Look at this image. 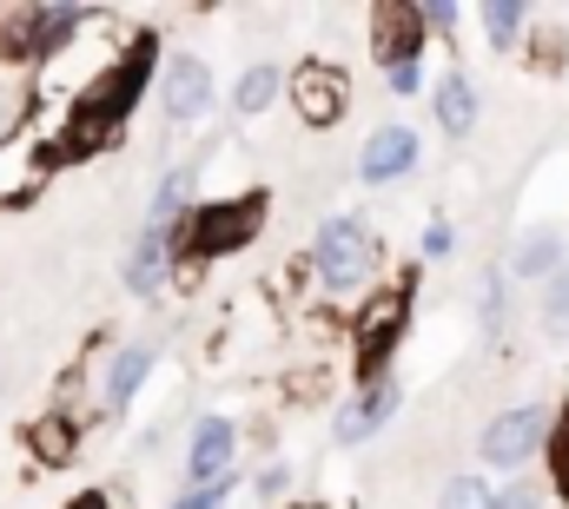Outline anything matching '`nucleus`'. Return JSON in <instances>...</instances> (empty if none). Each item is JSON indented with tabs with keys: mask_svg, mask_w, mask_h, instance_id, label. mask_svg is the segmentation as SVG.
Returning a JSON list of instances; mask_svg holds the SVG:
<instances>
[{
	"mask_svg": "<svg viewBox=\"0 0 569 509\" xmlns=\"http://www.w3.org/2000/svg\"><path fill=\"white\" fill-rule=\"evenodd\" d=\"M152 378V345H127L113 365H107V383H100V403L107 410H127L133 403V390Z\"/></svg>",
	"mask_w": 569,
	"mask_h": 509,
	"instance_id": "16",
	"label": "nucleus"
},
{
	"mask_svg": "<svg viewBox=\"0 0 569 509\" xmlns=\"http://www.w3.org/2000/svg\"><path fill=\"white\" fill-rule=\"evenodd\" d=\"M537 325H543V338H550V345H563V338H569V265L543 285V311H537Z\"/></svg>",
	"mask_w": 569,
	"mask_h": 509,
	"instance_id": "24",
	"label": "nucleus"
},
{
	"mask_svg": "<svg viewBox=\"0 0 569 509\" xmlns=\"http://www.w3.org/2000/svg\"><path fill=\"white\" fill-rule=\"evenodd\" d=\"M172 509H226V483H212V490H192V497H179Z\"/></svg>",
	"mask_w": 569,
	"mask_h": 509,
	"instance_id": "29",
	"label": "nucleus"
},
{
	"mask_svg": "<svg viewBox=\"0 0 569 509\" xmlns=\"http://www.w3.org/2000/svg\"><path fill=\"white\" fill-rule=\"evenodd\" d=\"M152 67H159V33H127V47L93 73L80 80V93L67 100V120H60V146H67V166L100 152L113 132L133 120V107L152 87Z\"/></svg>",
	"mask_w": 569,
	"mask_h": 509,
	"instance_id": "1",
	"label": "nucleus"
},
{
	"mask_svg": "<svg viewBox=\"0 0 569 509\" xmlns=\"http://www.w3.org/2000/svg\"><path fill=\"white\" fill-rule=\"evenodd\" d=\"M437 509H497V490H490V477H483V470H463V477H450V483H443Z\"/></svg>",
	"mask_w": 569,
	"mask_h": 509,
	"instance_id": "23",
	"label": "nucleus"
},
{
	"mask_svg": "<svg viewBox=\"0 0 569 509\" xmlns=\"http://www.w3.org/2000/svg\"><path fill=\"white\" fill-rule=\"evenodd\" d=\"M425 7L418 0H378L371 7V60L385 67V73H398V67H425Z\"/></svg>",
	"mask_w": 569,
	"mask_h": 509,
	"instance_id": "8",
	"label": "nucleus"
},
{
	"mask_svg": "<svg viewBox=\"0 0 569 509\" xmlns=\"http://www.w3.org/2000/svg\"><path fill=\"white\" fill-rule=\"evenodd\" d=\"M430 107H437V127L450 132V139H463V132L477 127V87L463 73H443L437 93H430Z\"/></svg>",
	"mask_w": 569,
	"mask_h": 509,
	"instance_id": "18",
	"label": "nucleus"
},
{
	"mask_svg": "<svg viewBox=\"0 0 569 509\" xmlns=\"http://www.w3.org/2000/svg\"><path fill=\"white\" fill-rule=\"evenodd\" d=\"M385 80H391V93H405V100H411V93L425 87V67H398V73H385Z\"/></svg>",
	"mask_w": 569,
	"mask_h": 509,
	"instance_id": "30",
	"label": "nucleus"
},
{
	"mask_svg": "<svg viewBox=\"0 0 569 509\" xmlns=\"http://www.w3.org/2000/svg\"><path fill=\"white\" fill-rule=\"evenodd\" d=\"M40 20H47V0L0 7V67H27V60H40Z\"/></svg>",
	"mask_w": 569,
	"mask_h": 509,
	"instance_id": "13",
	"label": "nucleus"
},
{
	"mask_svg": "<svg viewBox=\"0 0 569 509\" xmlns=\"http://www.w3.org/2000/svg\"><path fill=\"white\" fill-rule=\"evenodd\" d=\"M284 477H291V470H279V463H272V470H259V497H279Z\"/></svg>",
	"mask_w": 569,
	"mask_h": 509,
	"instance_id": "32",
	"label": "nucleus"
},
{
	"mask_svg": "<svg viewBox=\"0 0 569 509\" xmlns=\"http://www.w3.org/2000/svg\"><path fill=\"white\" fill-rule=\"evenodd\" d=\"M418 152H425V139L411 127H378L365 139V152H358V179L365 186H391V179H405L418 166Z\"/></svg>",
	"mask_w": 569,
	"mask_h": 509,
	"instance_id": "11",
	"label": "nucleus"
},
{
	"mask_svg": "<svg viewBox=\"0 0 569 509\" xmlns=\"http://www.w3.org/2000/svg\"><path fill=\"white\" fill-rule=\"evenodd\" d=\"M477 318H483V331H497V325H503V278H497V271L483 278V311H477Z\"/></svg>",
	"mask_w": 569,
	"mask_h": 509,
	"instance_id": "25",
	"label": "nucleus"
},
{
	"mask_svg": "<svg viewBox=\"0 0 569 509\" xmlns=\"http://www.w3.org/2000/svg\"><path fill=\"white\" fill-rule=\"evenodd\" d=\"M279 93H284V73L272 67V60H259V67H246V73H239V87H232V107L252 120V113L279 107Z\"/></svg>",
	"mask_w": 569,
	"mask_h": 509,
	"instance_id": "19",
	"label": "nucleus"
},
{
	"mask_svg": "<svg viewBox=\"0 0 569 509\" xmlns=\"http://www.w3.org/2000/svg\"><path fill=\"white\" fill-rule=\"evenodd\" d=\"M284 100H291V113L311 132H331L351 113V73L331 67V60H298L291 80H284Z\"/></svg>",
	"mask_w": 569,
	"mask_h": 509,
	"instance_id": "6",
	"label": "nucleus"
},
{
	"mask_svg": "<svg viewBox=\"0 0 569 509\" xmlns=\"http://www.w3.org/2000/svg\"><path fill=\"white\" fill-rule=\"evenodd\" d=\"M291 509H325V503H291Z\"/></svg>",
	"mask_w": 569,
	"mask_h": 509,
	"instance_id": "34",
	"label": "nucleus"
},
{
	"mask_svg": "<svg viewBox=\"0 0 569 509\" xmlns=\"http://www.w3.org/2000/svg\"><path fill=\"white\" fill-rule=\"evenodd\" d=\"M477 20H483V33H490L497 53H517V40H523V27H530V7H523V0H490Z\"/></svg>",
	"mask_w": 569,
	"mask_h": 509,
	"instance_id": "20",
	"label": "nucleus"
},
{
	"mask_svg": "<svg viewBox=\"0 0 569 509\" xmlns=\"http://www.w3.org/2000/svg\"><path fill=\"white\" fill-rule=\"evenodd\" d=\"M411 298H418V271H405L385 291H371L365 311L351 318V378H358V390L391 378V358H398V345L411 331Z\"/></svg>",
	"mask_w": 569,
	"mask_h": 509,
	"instance_id": "3",
	"label": "nucleus"
},
{
	"mask_svg": "<svg viewBox=\"0 0 569 509\" xmlns=\"http://www.w3.org/2000/svg\"><path fill=\"white\" fill-rule=\"evenodd\" d=\"M311 271H318V285L325 291H358V285H371V271H378V232L365 226V219H325L318 226V239H311Z\"/></svg>",
	"mask_w": 569,
	"mask_h": 509,
	"instance_id": "5",
	"label": "nucleus"
},
{
	"mask_svg": "<svg viewBox=\"0 0 569 509\" xmlns=\"http://www.w3.org/2000/svg\"><path fill=\"white\" fill-rule=\"evenodd\" d=\"M192 192H199V166H172V172L152 186V226H159V232L186 226V212H192Z\"/></svg>",
	"mask_w": 569,
	"mask_h": 509,
	"instance_id": "17",
	"label": "nucleus"
},
{
	"mask_svg": "<svg viewBox=\"0 0 569 509\" xmlns=\"http://www.w3.org/2000/svg\"><path fill=\"white\" fill-rule=\"evenodd\" d=\"M398 403H405V390H398V378L371 383V390H358L345 410H338V423H331V437L338 443H365V437H378L391 417H398Z\"/></svg>",
	"mask_w": 569,
	"mask_h": 509,
	"instance_id": "12",
	"label": "nucleus"
},
{
	"mask_svg": "<svg viewBox=\"0 0 569 509\" xmlns=\"http://www.w3.org/2000/svg\"><path fill=\"white\" fill-rule=\"evenodd\" d=\"M450 252H457V232H450V226L437 219V226L425 232V258H450Z\"/></svg>",
	"mask_w": 569,
	"mask_h": 509,
	"instance_id": "28",
	"label": "nucleus"
},
{
	"mask_svg": "<svg viewBox=\"0 0 569 509\" xmlns=\"http://www.w3.org/2000/svg\"><path fill=\"white\" fill-rule=\"evenodd\" d=\"M60 166H67L60 127H40V113L27 107V113H20V127L0 139V212L33 206V199L53 186V172H60Z\"/></svg>",
	"mask_w": 569,
	"mask_h": 509,
	"instance_id": "4",
	"label": "nucleus"
},
{
	"mask_svg": "<svg viewBox=\"0 0 569 509\" xmlns=\"http://www.w3.org/2000/svg\"><path fill=\"white\" fill-rule=\"evenodd\" d=\"M497 509H543V497H537L530 483H517V490H503V497H497Z\"/></svg>",
	"mask_w": 569,
	"mask_h": 509,
	"instance_id": "31",
	"label": "nucleus"
},
{
	"mask_svg": "<svg viewBox=\"0 0 569 509\" xmlns=\"http://www.w3.org/2000/svg\"><path fill=\"white\" fill-rule=\"evenodd\" d=\"M73 437H80V417H67V410H53V417H40V423L27 430V443H33V457H47V463H67V457H73Z\"/></svg>",
	"mask_w": 569,
	"mask_h": 509,
	"instance_id": "21",
	"label": "nucleus"
},
{
	"mask_svg": "<svg viewBox=\"0 0 569 509\" xmlns=\"http://www.w3.org/2000/svg\"><path fill=\"white\" fill-rule=\"evenodd\" d=\"M159 100H166V120H206L212 113V67L199 53H172L159 73Z\"/></svg>",
	"mask_w": 569,
	"mask_h": 509,
	"instance_id": "9",
	"label": "nucleus"
},
{
	"mask_svg": "<svg viewBox=\"0 0 569 509\" xmlns=\"http://www.w3.org/2000/svg\"><path fill=\"white\" fill-rule=\"evenodd\" d=\"M543 463H550V490H557V503H569V397L557 403V417H550Z\"/></svg>",
	"mask_w": 569,
	"mask_h": 509,
	"instance_id": "22",
	"label": "nucleus"
},
{
	"mask_svg": "<svg viewBox=\"0 0 569 509\" xmlns=\"http://www.w3.org/2000/svg\"><path fill=\"white\" fill-rule=\"evenodd\" d=\"M272 219V192H232V199H199L186 212V226H172V252L179 265H212V258L246 252Z\"/></svg>",
	"mask_w": 569,
	"mask_h": 509,
	"instance_id": "2",
	"label": "nucleus"
},
{
	"mask_svg": "<svg viewBox=\"0 0 569 509\" xmlns=\"http://www.w3.org/2000/svg\"><path fill=\"white\" fill-rule=\"evenodd\" d=\"M510 271H517V278H557V271H563V232H557V226H530V232L510 246Z\"/></svg>",
	"mask_w": 569,
	"mask_h": 509,
	"instance_id": "15",
	"label": "nucleus"
},
{
	"mask_svg": "<svg viewBox=\"0 0 569 509\" xmlns=\"http://www.w3.org/2000/svg\"><path fill=\"white\" fill-rule=\"evenodd\" d=\"M537 67H543V73L563 67V33H537Z\"/></svg>",
	"mask_w": 569,
	"mask_h": 509,
	"instance_id": "27",
	"label": "nucleus"
},
{
	"mask_svg": "<svg viewBox=\"0 0 569 509\" xmlns=\"http://www.w3.org/2000/svg\"><path fill=\"white\" fill-rule=\"evenodd\" d=\"M166 278H172V232L146 226V239L133 246V258H127V291H133V298H152Z\"/></svg>",
	"mask_w": 569,
	"mask_h": 509,
	"instance_id": "14",
	"label": "nucleus"
},
{
	"mask_svg": "<svg viewBox=\"0 0 569 509\" xmlns=\"http://www.w3.org/2000/svg\"><path fill=\"white\" fill-rule=\"evenodd\" d=\"M67 509H113V497H107V490H80Z\"/></svg>",
	"mask_w": 569,
	"mask_h": 509,
	"instance_id": "33",
	"label": "nucleus"
},
{
	"mask_svg": "<svg viewBox=\"0 0 569 509\" xmlns=\"http://www.w3.org/2000/svg\"><path fill=\"white\" fill-rule=\"evenodd\" d=\"M457 20H463V7H450V0H425V27L430 33H450Z\"/></svg>",
	"mask_w": 569,
	"mask_h": 509,
	"instance_id": "26",
	"label": "nucleus"
},
{
	"mask_svg": "<svg viewBox=\"0 0 569 509\" xmlns=\"http://www.w3.org/2000/svg\"><path fill=\"white\" fill-rule=\"evenodd\" d=\"M232 417H199L192 423V443H186V477H192V490H212V483H226L232 477Z\"/></svg>",
	"mask_w": 569,
	"mask_h": 509,
	"instance_id": "10",
	"label": "nucleus"
},
{
	"mask_svg": "<svg viewBox=\"0 0 569 509\" xmlns=\"http://www.w3.org/2000/svg\"><path fill=\"white\" fill-rule=\"evenodd\" d=\"M550 417H557V410H543V403H517V410L490 417L483 437H477L483 470H523V463L550 443Z\"/></svg>",
	"mask_w": 569,
	"mask_h": 509,
	"instance_id": "7",
	"label": "nucleus"
}]
</instances>
